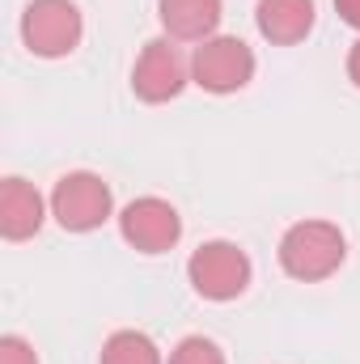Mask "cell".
<instances>
[{
	"label": "cell",
	"instance_id": "cell-1",
	"mask_svg": "<svg viewBox=\"0 0 360 364\" xmlns=\"http://www.w3.org/2000/svg\"><path fill=\"white\" fill-rule=\"evenodd\" d=\"M344 255H348V242H344L339 225H331V220H297L280 237V267L305 284L335 275Z\"/></svg>",
	"mask_w": 360,
	"mask_h": 364
},
{
	"label": "cell",
	"instance_id": "cell-2",
	"mask_svg": "<svg viewBox=\"0 0 360 364\" xmlns=\"http://www.w3.org/2000/svg\"><path fill=\"white\" fill-rule=\"evenodd\" d=\"M81 34H85V21L73 0H30L21 13V43L43 60L73 55Z\"/></svg>",
	"mask_w": 360,
	"mask_h": 364
},
{
	"label": "cell",
	"instance_id": "cell-3",
	"mask_svg": "<svg viewBox=\"0 0 360 364\" xmlns=\"http://www.w3.org/2000/svg\"><path fill=\"white\" fill-rule=\"evenodd\" d=\"M191 77L195 85L208 93H238L250 85L255 77V51L233 38V34H212L208 43L195 47V60H191Z\"/></svg>",
	"mask_w": 360,
	"mask_h": 364
},
{
	"label": "cell",
	"instance_id": "cell-4",
	"mask_svg": "<svg viewBox=\"0 0 360 364\" xmlns=\"http://www.w3.org/2000/svg\"><path fill=\"white\" fill-rule=\"evenodd\" d=\"M186 275H191V288L199 296H208V301H233L250 284V259L233 242H203L191 255Z\"/></svg>",
	"mask_w": 360,
	"mask_h": 364
},
{
	"label": "cell",
	"instance_id": "cell-5",
	"mask_svg": "<svg viewBox=\"0 0 360 364\" xmlns=\"http://www.w3.org/2000/svg\"><path fill=\"white\" fill-rule=\"evenodd\" d=\"M110 208H115V195L110 186L90 174V170H77V174H64L51 191V216L68 229V233H90L102 220H110Z\"/></svg>",
	"mask_w": 360,
	"mask_h": 364
},
{
	"label": "cell",
	"instance_id": "cell-6",
	"mask_svg": "<svg viewBox=\"0 0 360 364\" xmlns=\"http://www.w3.org/2000/svg\"><path fill=\"white\" fill-rule=\"evenodd\" d=\"M119 233L140 255H166V250L179 246L182 216L174 212V203H166L157 195H144V199H132L119 212Z\"/></svg>",
	"mask_w": 360,
	"mask_h": 364
},
{
	"label": "cell",
	"instance_id": "cell-7",
	"mask_svg": "<svg viewBox=\"0 0 360 364\" xmlns=\"http://www.w3.org/2000/svg\"><path fill=\"white\" fill-rule=\"evenodd\" d=\"M182 85H186V64H182L179 47L170 38L144 43V51H140V60L132 68L136 97H144V102H170V97L182 93Z\"/></svg>",
	"mask_w": 360,
	"mask_h": 364
},
{
	"label": "cell",
	"instance_id": "cell-8",
	"mask_svg": "<svg viewBox=\"0 0 360 364\" xmlns=\"http://www.w3.org/2000/svg\"><path fill=\"white\" fill-rule=\"evenodd\" d=\"M43 195L26 178H4L0 182V233L9 242H26L43 229Z\"/></svg>",
	"mask_w": 360,
	"mask_h": 364
},
{
	"label": "cell",
	"instance_id": "cell-9",
	"mask_svg": "<svg viewBox=\"0 0 360 364\" xmlns=\"http://www.w3.org/2000/svg\"><path fill=\"white\" fill-rule=\"evenodd\" d=\"M221 0H157V17L170 38L179 43H208L221 26Z\"/></svg>",
	"mask_w": 360,
	"mask_h": 364
},
{
	"label": "cell",
	"instance_id": "cell-10",
	"mask_svg": "<svg viewBox=\"0 0 360 364\" xmlns=\"http://www.w3.org/2000/svg\"><path fill=\"white\" fill-rule=\"evenodd\" d=\"M255 21L268 43L292 47L314 30V0H259Z\"/></svg>",
	"mask_w": 360,
	"mask_h": 364
},
{
	"label": "cell",
	"instance_id": "cell-11",
	"mask_svg": "<svg viewBox=\"0 0 360 364\" xmlns=\"http://www.w3.org/2000/svg\"><path fill=\"white\" fill-rule=\"evenodd\" d=\"M102 364H162V352L144 331H115L102 343Z\"/></svg>",
	"mask_w": 360,
	"mask_h": 364
},
{
	"label": "cell",
	"instance_id": "cell-12",
	"mask_svg": "<svg viewBox=\"0 0 360 364\" xmlns=\"http://www.w3.org/2000/svg\"><path fill=\"white\" fill-rule=\"evenodd\" d=\"M170 364H225V352L212 339H203V335H186L170 352Z\"/></svg>",
	"mask_w": 360,
	"mask_h": 364
},
{
	"label": "cell",
	"instance_id": "cell-13",
	"mask_svg": "<svg viewBox=\"0 0 360 364\" xmlns=\"http://www.w3.org/2000/svg\"><path fill=\"white\" fill-rule=\"evenodd\" d=\"M0 364H38L34 343L21 339V335H4V339H0Z\"/></svg>",
	"mask_w": 360,
	"mask_h": 364
},
{
	"label": "cell",
	"instance_id": "cell-14",
	"mask_svg": "<svg viewBox=\"0 0 360 364\" xmlns=\"http://www.w3.org/2000/svg\"><path fill=\"white\" fill-rule=\"evenodd\" d=\"M335 9H339V17H344L348 26L360 30V0H335Z\"/></svg>",
	"mask_w": 360,
	"mask_h": 364
},
{
	"label": "cell",
	"instance_id": "cell-15",
	"mask_svg": "<svg viewBox=\"0 0 360 364\" xmlns=\"http://www.w3.org/2000/svg\"><path fill=\"white\" fill-rule=\"evenodd\" d=\"M348 77H352V85L360 90V43L348 51Z\"/></svg>",
	"mask_w": 360,
	"mask_h": 364
}]
</instances>
